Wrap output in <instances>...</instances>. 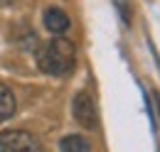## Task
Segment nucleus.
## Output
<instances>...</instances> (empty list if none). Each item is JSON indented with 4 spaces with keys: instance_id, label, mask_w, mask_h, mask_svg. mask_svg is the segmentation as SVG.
Listing matches in <instances>:
<instances>
[{
    "instance_id": "nucleus-6",
    "label": "nucleus",
    "mask_w": 160,
    "mask_h": 152,
    "mask_svg": "<svg viewBox=\"0 0 160 152\" xmlns=\"http://www.w3.org/2000/svg\"><path fill=\"white\" fill-rule=\"evenodd\" d=\"M59 150L62 152H91V145L81 135H67V137H62Z\"/></svg>"
},
{
    "instance_id": "nucleus-7",
    "label": "nucleus",
    "mask_w": 160,
    "mask_h": 152,
    "mask_svg": "<svg viewBox=\"0 0 160 152\" xmlns=\"http://www.w3.org/2000/svg\"><path fill=\"white\" fill-rule=\"evenodd\" d=\"M113 7L121 15V20L126 25H131V20H133V5H131V0H113Z\"/></svg>"
},
{
    "instance_id": "nucleus-4",
    "label": "nucleus",
    "mask_w": 160,
    "mask_h": 152,
    "mask_svg": "<svg viewBox=\"0 0 160 152\" xmlns=\"http://www.w3.org/2000/svg\"><path fill=\"white\" fill-rule=\"evenodd\" d=\"M44 27L52 35H64L69 30V15L64 10H59V7H49L44 12Z\"/></svg>"
},
{
    "instance_id": "nucleus-5",
    "label": "nucleus",
    "mask_w": 160,
    "mask_h": 152,
    "mask_svg": "<svg viewBox=\"0 0 160 152\" xmlns=\"http://www.w3.org/2000/svg\"><path fill=\"white\" fill-rule=\"evenodd\" d=\"M15 111H18V103H15L12 91H10L5 83H0V123L10 120V118L15 115Z\"/></svg>"
},
{
    "instance_id": "nucleus-8",
    "label": "nucleus",
    "mask_w": 160,
    "mask_h": 152,
    "mask_svg": "<svg viewBox=\"0 0 160 152\" xmlns=\"http://www.w3.org/2000/svg\"><path fill=\"white\" fill-rule=\"evenodd\" d=\"M8 2H12V0H0V7H2V5H8Z\"/></svg>"
},
{
    "instance_id": "nucleus-2",
    "label": "nucleus",
    "mask_w": 160,
    "mask_h": 152,
    "mask_svg": "<svg viewBox=\"0 0 160 152\" xmlns=\"http://www.w3.org/2000/svg\"><path fill=\"white\" fill-rule=\"evenodd\" d=\"M0 152H44V150L32 133L5 130V133H0Z\"/></svg>"
},
{
    "instance_id": "nucleus-1",
    "label": "nucleus",
    "mask_w": 160,
    "mask_h": 152,
    "mask_svg": "<svg viewBox=\"0 0 160 152\" xmlns=\"http://www.w3.org/2000/svg\"><path fill=\"white\" fill-rule=\"evenodd\" d=\"M77 61V49L69 39L54 37L49 42H44L37 49V66L49 76H67L72 74Z\"/></svg>"
},
{
    "instance_id": "nucleus-3",
    "label": "nucleus",
    "mask_w": 160,
    "mask_h": 152,
    "mask_svg": "<svg viewBox=\"0 0 160 152\" xmlns=\"http://www.w3.org/2000/svg\"><path fill=\"white\" fill-rule=\"evenodd\" d=\"M72 113L77 118V123H79L81 128H86V130H91V128L99 125L96 103H94V98L86 93V91H77L74 101H72Z\"/></svg>"
}]
</instances>
